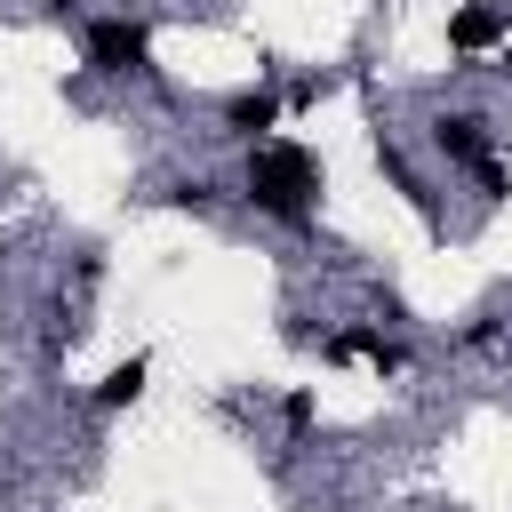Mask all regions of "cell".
<instances>
[{
    "label": "cell",
    "instance_id": "cell-1",
    "mask_svg": "<svg viewBox=\"0 0 512 512\" xmlns=\"http://www.w3.org/2000/svg\"><path fill=\"white\" fill-rule=\"evenodd\" d=\"M248 200L280 224H312V200H320V160L304 144H256L248 152Z\"/></svg>",
    "mask_w": 512,
    "mask_h": 512
},
{
    "label": "cell",
    "instance_id": "cell-2",
    "mask_svg": "<svg viewBox=\"0 0 512 512\" xmlns=\"http://www.w3.org/2000/svg\"><path fill=\"white\" fill-rule=\"evenodd\" d=\"M88 64L96 72H152V32L136 16H104V24H88Z\"/></svg>",
    "mask_w": 512,
    "mask_h": 512
},
{
    "label": "cell",
    "instance_id": "cell-3",
    "mask_svg": "<svg viewBox=\"0 0 512 512\" xmlns=\"http://www.w3.org/2000/svg\"><path fill=\"white\" fill-rule=\"evenodd\" d=\"M432 144H440L456 168H472V176L496 168V160H488V120H480V112H440V120H432Z\"/></svg>",
    "mask_w": 512,
    "mask_h": 512
},
{
    "label": "cell",
    "instance_id": "cell-4",
    "mask_svg": "<svg viewBox=\"0 0 512 512\" xmlns=\"http://www.w3.org/2000/svg\"><path fill=\"white\" fill-rule=\"evenodd\" d=\"M328 360H368L376 376H400V368H408V352H400L392 336H376V328H336V336H328Z\"/></svg>",
    "mask_w": 512,
    "mask_h": 512
},
{
    "label": "cell",
    "instance_id": "cell-5",
    "mask_svg": "<svg viewBox=\"0 0 512 512\" xmlns=\"http://www.w3.org/2000/svg\"><path fill=\"white\" fill-rule=\"evenodd\" d=\"M504 40V16L488 8V0H464L456 16H448V48H464V56H480V48H496Z\"/></svg>",
    "mask_w": 512,
    "mask_h": 512
},
{
    "label": "cell",
    "instance_id": "cell-6",
    "mask_svg": "<svg viewBox=\"0 0 512 512\" xmlns=\"http://www.w3.org/2000/svg\"><path fill=\"white\" fill-rule=\"evenodd\" d=\"M272 120H280V96H272V88H248V96H232V104H224V128H232V136H248V144H256Z\"/></svg>",
    "mask_w": 512,
    "mask_h": 512
},
{
    "label": "cell",
    "instance_id": "cell-7",
    "mask_svg": "<svg viewBox=\"0 0 512 512\" xmlns=\"http://www.w3.org/2000/svg\"><path fill=\"white\" fill-rule=\"evenodd\" d=\"M136 392H144V360H120V368L96 384V408H128Z\"/></svg>",
    "mask_w": 512,
    "mask_h": 512
},
{
    "label": "cell",
    "instance_id": "cell-8",
    "mask_svg": "<svg viewBox=\"0 0 512 512\" xmlns=\"http://www.w3.org/2000/svg\"><path fill=\"white\" fill-rule=\"evenodd\" d=\"M168 200H176V208H208V200H216V184H208V176H192V184H176Z\"/></svg>",
    "mask_w": 512,
    "mask_h": 512
}]
</instances>
